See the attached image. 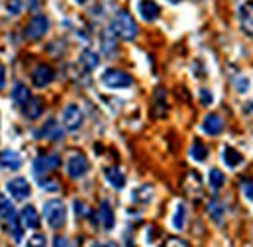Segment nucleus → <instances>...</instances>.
Segmentation results:
<instances>
[{"instance_id":"nucleus-1","label":"nucleus","mask_w":253,"mask_h":247,"mask_svg":"<svg viewBox=\"0 0 253 247\" xmlns=\"http://www.w3.org/2000/svg\"><path fill=\"white\" fill-rule=\"evenodd\" d=\"M110 30L114 32L116 38L126 40V41L135 40V36H137V24H135V20L131 18V14L126 12V10H120V12L116 14V18L112 20Z\"/></svg>"},{"instance_id":"nucleus-2","label":"nucleus","mask_w":253,"mask_h":247,"mask_svg":"<svg viewBox=\"0 0 253 247\" xmlns=\"http://www.w3.org/2000/svg\"><path fill=\"white\" fill-rule=\"evenodd\" d=\"M43 218L51 230H61L67 222V208L61 200H49L43 206Z\"/></svg>"},{"instance_id":"nucleus-3","label":"nucleus","mask_w":253,"mask_h":247,"mask_svg":"<svg viewBox=\"0 0 253 247\" xmlns=\"http://www.w3.org/2000/svg\"><path fill=\"white\" fill-rule=\"evenodd\" d=\"M100 81H102L104 86L114 88V90H118V88H127V86H131V82H133V79H131L127 73L120 71V69H108V71H104L102 77H100Z\"/></svg>"},{"instance_id":"nucleus-4","label":"nucleus","mask_w":253,"mask_h":247,"mask_svg":"<svg viewBox=\"0 0 253 247\" xmlns=\"http://www.w3.org/2000/svg\"><path fill=\"white\" fill-rule=\"evenodd\" d=\"M47 30H49V20L42 14H36L26 28V38L28 40H42L47 34Z\"/></svg>"},{"instance_id":"nucleus-5","label":"nucleus","mask_w":253,"mask_h":247,"mask_svg":"<svg viewBox=\"0 0 253 247\" xmlns=\"http://www.w3.org/2000/svg\"><path fill=\"white\" fill-rule=\"evenodd\" d=\"M88 159L83 153H73L67 161V173L71 179H81L86 171H88Z\"/></svg>"},{"instance_id":"nucleus-6","label":"nucleus","mask_w":253,"mask_h":247,"mask_svg":"<svg viewBox=\"0 0 253 247\" xmlns=\"http://www.w3.org/2000/svg\"><path fill=\"white\" fill-rule=\"evenodd\" d=\"M83 124V112L77 104H67L63 110V125L69 131H77Z\"/></svg>"},{"instance_id":"nucleus-7","label":"nucleus","mask_w":253,"mask_h":247,"mask_svg":"<svg viewBox=\"0 0 253 247\" xmlns=\"http://www.w3.org/2000/svg\"><path fill=\"white\" fill-rule=\"evenodd\" d=\"M238 18H240V28L244 30L246 36H253V2L248 0L240 6L238 10Z\"/></svg>"},{"instance_id":"nucleus-8","label":"nucleus","mask_w":253,"mask_h":247,"mask_svg":"<svg viewBox=\"0 0 253 247\" xmlns=\"http://www.w3.org/2000/svg\"><path fill=\"white\" fill-rule=\"evenodd\" d=\"M59 163H61V161H59L57 155H42V157H38V159L34 161V173H36L38 177H43L45 173L57 169Z\"/></svg>"},{"instance_id":"nucleus-9","label":"nucleus","mask_w":253,"mask_h":247,"mask_svg":"<svg viewBox=\"0 0 253 247\" xmlns=\"http://www.w3.org/2000/svg\"><path fill=\"white\" fill-rule=\"evenodd\" d=\"M6 190H8L16 200H26V198L32 194L30 183H28L24 177H16V179H12V181L6 185Z\"/></svg>"},{"instance_id":"nucleus-10","label":"nucleus","mask_w":253,"mask_h":247,"mask_svg":"<svg viewBox=\"0 0 253 247\" xmlns=\"http://www.w3.org/2000/svg\"><path fill=\"white\" fill-rule=\"evenodd\" d=\"M32 81H34V84L38 86V88H43V86H47L51 81H53V69L49 67V65H38L34 71H32Z\"/></svg>"},{"instance_id":"nucleus-11","label":"nucleus","mask_w":253,"mask_h":247,"mask_svg":"<svg viewBox=\"0 0 253 247\" xmlns=\"http://www.w3.org/2000/svg\"><path fill=\"white\" fill-rule=\"evenodd\" d=\"M0 167L10 169V171H18L22 167V155L14 149H2L0 151Z\"/></svg>"},{"instance_id":"nucleus-12","label":"nucleus","mask_w":253,"mask_h":247,"mask_svg":"<svg viewBox=\"0 0 253 247\" xmlns=\"http://www.w3.org/2000/svg\"><path fill=\"white\" fill-rule=\"evenodd\" d=\"M202 131L208 133V135H220L224 131V122L218 114H208L204 120H202Z\"/></svg>"},{"instance_id":"nucleus-13","label":"nucleus","mask_w":253,"mask_h":247,"mask_svg":"<svg viewBox=\"0 0 253 247\" xmlns=\"http://www.w3.org/2000/svg\"><path fill=\"white\" fill-rule=\"evenodd\" d=\"M137 10H139V16L145 20V22H153V20H157L159 18V6H157V2H153V0H141L139 4H137Z\"/></svg>"},{"instance_id":"nucleus-14","label":"nucleus","mask_w":253,"mask_h":247,"mask_svg":"<svg viewBox=\"0 0 253 247\" xmlns=\"http://www.w3.org/2000/svg\"><path fill=\"white\" fill-rule=\"evenodd\" d=\"M22 112H24L26 118L36 120V118H40L42 112H43V102H42L40 98H34V96H32V98L22 106Z\"/></svg>"},{"instance_id":"nucleus-15","label":"nucleus","mask_w":253,"mask_h":247,"mask_svg":"<svg viewBox=\"0 0 253 247\" xmlns=\"http://www.w3.org/2000/svg\"><path fill=\"white\" fill-rule=\"evenodd\" d=\"M222 159H224V163L228 165V169H236V167H240V165L244 163V155H242L238 149H234V147H224Z\"/></svg>"},{"instance_id":"nucleus-16","label":"nucleus","mask_w":253,"mask_h":247,"mask_svg":"<svg viewBox=\"0 0 253 247\" xmlns=\"http://www.w3.org/2000/svg\"><path fill=\"white\" fill-rule=\"evenodd\" d=\"M20 218H22V226H24V228L36 230V228L40 226V214H38V210H36L34 206H26V208L22 210Z\"/></svg>"},{"instance_id":"nucleus-17","label":"nucleus","mask_w":253,"mask_h":247,"mask_svg":"<svg viewBox=\"0 0 253 247\" xmlns=\"http://www.w3.org/2000/svg\"><path fill=\"white\" fill-rule=\"evenodd\" d=\"M98 220H100V224H102V228L104 230H112L114 228V212H112V208H110V204L108 202H102L100 204V208H98Z\"/></svg>"},{"instance_id":"nucleus-18","label":"nucleus","mask_w":253,"mask_h":247,"mask_svg":"<svg viewBox=\"0 0 253 247\" xmlns=\"http://www.w3.org/2000/svg\"><path fill=\"white\" fill-rule=\"evenodd\" d=\"M104 177L114 188H124V185H126V177L122 175V171L118 167H106L104 169Z\"/></svg>"},{"instance_id":"nucleus-19","label":"nucleus","mask_w":253,"mask_h":247,"mask_svg":"<svg viewBox=\"0 0 253 247\" xmlns=\"http://www.w3.org/2000/svg\"><path fill=\"white\" fill-rule=\"evenodd\" d=\"M98 61H100V57H98V53H94L92 49H84V51L79 55V63H81L83 69H86V71L96 69V67H98Z\"/></svg>"},{"instance_id":"nucleus-20","label":"nucleus","mask_w":253,"mask_h":247,"mask_svg":"<svg viewBox=\"0 0 253 247\" xmlns=\"http://www.w3.org/2000/svg\"><path fill=\"white\" fill-rule=\"evenodd\" d=\"M30 98H32V94H30V88H28L26 84H22V82L14 84V88H12V100H14L16 104L24 106Z\"/></svg>"},{"instance_id":"nucleus-21","label":"nucleus","mask_w":253,"mask_h":247,"mask_svg":"<svg viewBox=\"0 0 253 247\" xmlns=\"http://www.w3.org/2000/svg\"><path fill=\"white\" fill-rule=\"evenodd\" d=\"M190 159L192 161H198V163H202V161H206V157H208V149H206V145L202 143V141H194L192 145H190Z\"/></svg>"},{"instance_id":"nucleus-22","label":"nucleus","mask_w":253,"mask_h":247,"mask_svg":"<svg viewBox=\"0 0 253 247\" xmlns=\"http://www.w3.org/2000/svg\"><path fill=\"white\" fill-rule=\"evenodd\" d=\"M208 216L216 222V224H222V218H224V206L220 202H210L208 204Z\"/></svg>"},{"instance_id":"nucleus-23","label":"nucleus","mask_w":253,"mask_h":247,"mask_svg":"<svg viewBox=\"0 0 253 247\" xmlns=\"http://www.w3.org/2000/svg\"><path fill=\"white\" fill-rule=\"evenodd\" d=\"M185 220H187V210H185L183 204H179L175 214H173V228L175 230H183L185 228Z\"/></svg>"},{"instance_id":"nucleus-24","label":"nucleus","mask_w":253,"mask_h":247,"mask_svg":"<svg viewBox=\"0 0 253 247\" xmlns=\"http://www.w3.org/2000/svg\"><path fill=\"white\" fill-rule=\"evenodd\" d=\"M224 175H222V171L220 169H210V173H208V183L212 186V190H218L220 186L224 185Z\"/></svg>"},{"instance_id":"nucleus-25","label":"nucleus","mask_w":253,"mask_h":247,"mask_svg":"<svg viewBox=\"0 0 253 247\" xmlns=\"http://www.w3.org/2000/svg\"><path fill=\"white\" fill-rule=\"evenodd\" d=\"M40 135H47V137H59V135H61V131L57 129V124H55V120H47V122H45V125L42 127Z\"/></svg>"},{"instance_id":"nucleus-26","label":"nucleus","mask_w":253,"mask_h":247,"mask_svg":"<svg viewBox=\"0 0 253 247\" xmlns=\"http://www.w3.org/2000/svg\"><path fill=\"white\" fill-rule=\"evenodd\" d=\"M14 206H12V202L10 200H0V218H4V220H10V218H14Z\"/></svg>"},{"instance_id":"nucleus-27","label":"nucleus","mask_w":253,"mask_h":247,"mask_svg":"<svg viewBox=\"0 0 253 247\" xmlns=\"http://www.w3.org/2000/svg\"><path fill=\"white\" fill-rule=\"evenodd\" d=\"M4 6L8 10V14H12V16H18L22 12V8H24L22 0H4Z\"/></svg>"},{"instance_id":"nucleus-28","label":"nucleus","mask_w":253,"mask_h":247,"mask_svg":"<svg viewBox=\"0 0 253 247\" xmlns=\"http://www.w3.org/2000/svg\"><path fill=\"white\" fill-rule=\"evenodd\" d=\"M200 100H202V104H206V106H208V104H212V102H214V94H212L208 88H202V90H200Z\"/></svg>"},{"instance_id":"nucleus-29","label":"nucleus","mask_w":253,"mask_h":247,"mask_svg":"<svg viewBox=\"0 0 253 247\" xmlns=\"http://www.w3.org/2000/svg\"><path fill=\"white\" fill-rule=\"evenodd\" d=\"M236 88H238V92H248L250 90V81L244 77V79H238L236 81Z\"/></svg>"},{"instance_id":"nucleus-30","label":"nucleus","mask_w":253,"mask_h":247,"mask_svg":"<svg viewBox=\"0 0 253 247\" xmlns=\"http://www.w3.org/2000/svg\"><path fill=\"white\" fill-rule=\"evenodd\" d=\"M242 192H244L250 200H253V183H244V185H242Z\"/></svg>"},{"instance_id":"nucleus-31","label":"nucleus","mask_w":253,"mask_h":247,"mask_svg":"<svg viewBox=\"0 0 253 247\" xmlns=\"http://www.w3.org/2000/svg\"><path fill=\"white\" fill-rule=\"evenodd\" d=\"M42 186H43V188H47L49 192H53V190H57V188H59V185H57L55 181H42Z\"/></svg>"},{"instance_id":"nucleus-32","label":"nucleus","mask_w":253,"mask_h":247,"mask_svg":"<svg viewBox=\"0 0 253 247\" xmlns=\"http://www.w3.org/2000/svg\"><path fill=\"white\" fill-rule=\"evenodd\" d=\"M30 246H45V240H43V236H34V240L30 242Z\"/></svg>"},{"instance_id":"nucleus-33","label":"nucleus","mask_w":253,"mask_h":247,"mask_svg":"<svg viewBox=\"0 0 253 247\" xmlns=\"http://www.w3.org/2000/svg\"><path fill=\"white\" fill-rule=\"evenodd\" d=\"M4 84H6V69L0 63V88H4Z\"/></svg>"},{"instance_id":"nucleus-34","label":"nucleus","mask_w":253,"mask_h":247,"mask_svg":"<svg viewBox=\"0 0 253 247\" xmlns=\"http://www.w3.org/2000/svg\"><path fill=\"white\" fill-rule=\"evenodd\" d=\"M169 246H189L187 242H169Z\"/></svg>"},{"instance_id":"nucleus-35","label":"nucleus","mask_w":253,"mask_h":247,"mask_svg":"<svg viewBox=\"0 0 253 247\" xmlns=\"http://www.w3.org/2000/svg\"><path fill=\"white\" fill-rule=\"evenodd\" d=\"M55 246H67V242H63V240H57V242H55Z\"/></svg>"},{"instance_id":"nucleus-36","label":"nucleus","mask_w":253,"mask_h":247,"mask_svg":"<svg viewBox=\"0 0 253 247\" xmlns=\"http://www.w3.org/2000/svg\"><path fill=\"white\" fill-rule=\"evenodd\" d=\"M77 2H79V4H84V2H86V0H77Z\"/></svg>"},{"instance_id":"nucleus-37","label":"nucleus","mask_w":253,"mask_h":247,"mask_svg":"<svg viewBox=\"0 0 253 247\" xmlns=\"http://www.w3.org/2000/svg\"><path fill=\"white\" fill-rule=\"evenodd\" d=\"M171 2H177V0H171Z\"/></svg>"}]
</instances>
